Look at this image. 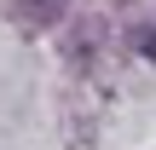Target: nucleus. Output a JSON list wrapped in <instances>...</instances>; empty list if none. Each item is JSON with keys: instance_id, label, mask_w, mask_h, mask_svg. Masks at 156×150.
<instances>
[{"instance_id": "nucleus-1", "label": "nucleus", "mask_w": 156, "mask_h": 150, "mask_svg": "<svg viewBox=\"0 0 156 150\" xmlns=\"http://www.w3.org/2000/svg\"><path fill=\"white\" fill-rule=\"evenodd\" d=\"M64 6H69V0H17V12H12V17H17L23 29H41V23H52Z\"/></svg>"}, {"instance_id": "nucleus-2", "label": "nucleus", "mask_w": 156, "mask_h": 150, "mask_svg": "<svg viewBox=\"0 0 156 150\" xmlns=\"http://www.w3.org/2000/svg\"><path fill=\"white\" fill-rule=\"evenodd\" d=\"M145 58H156V40H145Z\"/></svg>"}]
</instances>
